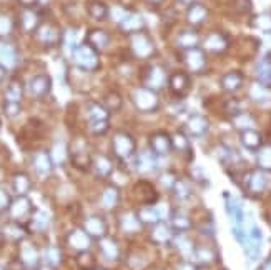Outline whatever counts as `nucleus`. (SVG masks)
Returning <instances> with one entry per match:
<instances>
[{"label":"nucleus","mask_w":271,"mask_h":270,"mask_svg":"<svg viewBox=\"0 0 271 270\" xmlns=\"http://www.w3.org/2000/svg\"><path fill=\"white\" fill-rule=\"evenodd\" d=\"M65 155H67L65 147L62 145V143H55L52 149V154H50V157H52V160L55 162V164H60V162L65 159Z\"/></svg>","instance_id":"a19ab883"},{"label":"nucleus","mask_w":271,"mask_h":270,"mask_svg":"<svg viewBox=\"0 0 271 270\" xmlns=\"http://www.w3.org/2000/svg\"><path fill=\"white\" fill-rule=\"evenodd\" d=\"M235 7H236V12H239V14H248V12L251 10V0H236Z\"/></svg>","instance_id":"de8ad7c7"},{"label":"nucleus","mask_w":271,"mask_h":270,"mask_svg":"<svg viewBox=\"0 0 271 270\" xmlns=\"http://www.w3.org/2000/svg\"><path fill=\"white\" fill-rule=\"evenodd\" d=\"M35 37L42 45L52 47L55 43H59L62 40V32L55 23H40L39 29L35 30Z\"/></svg>","instance_id":"0eeeda50"},{"label":"nucleus","mask_w":271,"mask_h":270,"mask_svg":"<svg viewBox=\"0 0 271 270\" xmlns=\"http://www.w3.org/2000/svg\"><path fill=\"white\" fill-rule=\"evenodd\" d=\"M52 164H53L52 157H50V154H47V152H39L34 157V167H35L37 174L42 175V177L50 174V170H52Z\"/></svg>","instance_id":"aec40b11"},{"label":"nucleus","mask_w":271,"mask_h":270,"mask_svg":"<svg viewBox=\"0 0 271 270\" xmlns=\"http://www.w3.org/2000/svg\"><path fill=\"white\" fill-rule=\"evenodd\" d=\"M29 90L37 99L45 97L47 93L52 90V79H50L47 73L35 75V77H32V80L29 82Z\"/></svg>","instance_id":"9d476101"},{"label":"nucleus","mask_w":271,"mask_h":270,"mask_svg":"<svg viewBox=\"0 0 271 270\" xmlns=\"http://www.w3.org/2000/svg\"><path fill=\"white\" fill-rule=\"evenodd\" d=\"M17 2L27 10H32V7H35V5L39 4V0H17Z\"/></svg>","instance_id":"603ef678"},{"label":"nucleus","mask_w":271,"mask_h":270,"mask_svg":"<svg viewBox=\"0 0 271 270\" xmlns=\"http://www.w3.org/2000/svg\"><path fill=\"white\" fill-rule=\"evenodd\" d=\"M10 210H12V215H14V217H23V215H27L29 210H30L29 200H27V199H18V200H15V202L10 205Z\"/></svg>","instance_id":"7c9ffc66"},{"label":"nucleus","mask_w":271,"mask_h":270,"mask_svg":"<svg viewBox=\"0 0 271 270\" xmlns=\"http://www.w3.org/2000/svg\"><path fill=\"white\" fill-rule=\"evenodd\" d=\"M5 75H7V68H5L4 65H0V82L5 79Z\"/></svg>","instance_id":"5fc2aeb1"},{"label":"nucleus","mask_w":271,"mask_h":270,"mask_svg":"<svg viewBox=\"0 0 271 270\" xmlns=\"http://www.w3.org/2000/svg\"><path fill=\"white\" fill-rule=\"evenodd\" d=\"M203 45H205L206 52L220 54V52H223L226 47H228V39H226V35L222 34V32H211L205 39Z\"/></svg>","instance_id":"f8f14e48"},{"label":"nucleus","mask_w":271,"mask_h":270,"mask_svg":"<svg viewBox=\"0 0 271 270\" xmlns=\"http://www.w3.org/2000/svg\"><path fill=\"white\" fill-rule=\"evenodd\" d=\"M130 48H131V54L138 59H148V57H152L155 52V45L152 39L145 32H137L131 35Z\"/></svg>","instance_id":"20e7f679"},{"label":"nucleus","mask_w":271,"mask_h":270,"mask_svg":"<svg viewBox=\"0 0 271 270\" xmlns=\"http://www.w3.org/2000/svg\"><path fill=\"white\" fill-rule=\"evenodd\" d=\"M239 139H241V143H243V147H247L250 150H258L261 147V135L258 134L256 130L253 129H247V130H243L241 132V135H239Z\"/></svg>","instance_id":"6ab92c4d"},{"label":"nucleus","mask_w":271,"mask_h":270,"mask_svg":"<svg viewBox=\"0 0 271 270\" xmlns=\"http://www.w3.org/2000/svg\"><path fill=\"white\" fill-rule=\"evenodd\" d=\"M263 270H271V262H266V263H264Z\"/></svg>","instance_id":"4d7b16f0"},{"label":"nucleus","mask_w":271,"mask_h":270,"mask_svg":"<svg viewBox=\"0 0 271 270\" xmlns=\"http://www.w3.org/2000/svg\"><path fill=\"white\" fill-rule=\"evenodd\" d=\"M62 42H64V45L68 48V50H73L77 48V30L75 29H68L65 30L64 34H62Z\"/></svg>","instance_id":"f704fd0d"},{"label":"nucleus","mask_w":271,"mask_h":270,"mask_svg":"<svg viewBox=\"0 0 271 270\" xmlns=\"http://www.w3.org/2000/svg\"><path fill=\"white\" fill-rule=\"evenodd\" d=\"M153 237L156 238L158 242H163V240H167L168 238V230L165 229V227H160V229H156L155 230V234H153Z\"/></svg>","instance_id":"09e8293b"},{"label":"nucleus","mask_w":271,"mask_h":270,"mask_svg":"<svg viewBox=\"0 0 271 270\" xmlns=\"http://www.w3.org/2000/svg\"><path fill=\"white\" fill-rule=\"evenodd\" d=\"M233 124H235L238 129L247 130V129H250V125H251V117L247 115V114H241V112H239L238 115H235V122H233Z\"/></svg>","instance_id":"37998d69"},{"label":"nucleus","mask_w":271,"mask_h":270,"mask_svg":"<svg viewBox=\"0 0 271 270\" xmlns=\"http://www.w3.org/2000/svg\"><path fill=\"white\" fill-rule=\"evenodd\" d=\"M181 270H195L192 265H183V267H181Z\"/></svg>","instance_id":"13d9d810"},{"label":"nucleus","mask_w":271,"mask_h":270,"mask_svg":"<svg viewBox=\"0 0 271 270\" xmlns=\"http://www.w3.org/2000/svg\"><path fill=\"white\" fill-rule=\"evenodd\" d=\"M12 29H14V23H12V18L9 15H4L0 14V35L5 37L12 32Z\"/></svg>","instance_id":"ea45409f"},{"label":"nucleus","mask_w":271,"mask_h":270,"mask_svg":"<svg viewBox=\"0 0 271 270\" xmlns=\"http://www.w3.org/2000/svg\"><path fill=\"white\" fill-rule=\"evenodd\" d=\"M183 65L188 68L190 72L200 73L203 72V68L206 67V57L205 52L200 48H188L186 52L183 54Z\"/></svg>","instance_id":"6e6552de"},{"label":"nucleus","mask_w":271,"mask_h":270,"mask_svg":"<svg viewBox=\"0 0 271 270\" xmlns=\"http://www.w3.org/2000/svg\"><path fill=\"white\" fill-rule=\"evenodd\" d=\"M14 188L18 193H25L30 188V179L25 174H17L14 177Z\"/></svg>","instance_id":"c9c22d12"},{"label":"nucleus","mask_w":271,"mask_h":270,"mask_svg":"<svg viewBox=\"0 0 271 270\" xmlns=\"http://www.w3.org/2000/svg\"><path fill=\"white\" fill-rule=\"evenodd\" d=\"M85 229L88 234H92V235H102L105 232V225L98 217H92L85 222Z\"/></svg>","instance_id":"473e14b6"},{"label":"nucleus","mask_w":271,"mask_h":270,"mask_svg":"<svg viewBox=\"0 0 271 270\" xmlns=\"http://www.w3.org/2000/svg\"><path fill=\"white\" fill-rule=\"evenodd\" d=\"M7 205H9V195L4 190H0V209H4Z\"/></svg>","instance_id":"864d4df0"},{"label":"nucleus","mask_w":271,"mask_h":270,"mask_svg":"<svg viewBox=\"0 0 271 270\" xmlns=\"http://www.w3.org/2000/svg\"><path fill=\"white\" fill-rule=\"evenodd\" d=\"M198 43V34L195 32V30L188 29V30H183L180 35H178V45L183 47V48H195Z\"/></svg>","instance_id":"cd10ccee"},{"label":"nucleus","mask_w":271,"mask_h":270,"mask_svg":"<svg viewBox=\"0 0 271 270\" xmlns=\"http://www.w3.org/2000/svg\"><path fill=\"white\" fill-rule=\"evenodd\" d=\"M117 199H118V193L115 188H106L105 193H103V204L106 207H112L117 204Z\"/></svg>","instance_id":"c03bdc74"},{"label":"nucleus","mask_w":271,"mask_h":270,"mask_svg":"<svg viewBox=\"0 0 271 270\" xmlns=\"http://www.w3.org/2000/svg\"><path fill=\"white\" fill-rule=\"evenodd\" d=\"M258 165L263 170H271V147H260L258 150Z\"/></svg>","instance_id":"2f4dec72"},{"label":"nucleus","mask_w":271,"mask_h":270,"mask_svg":"<svg viewBox=\"0 0 271 270\" xmlns=\"http://www.w3.org/2000/svg\"><path fill=\"white\" fill-rule=\"evenodd\" d=\"M150 145H152V150L155 154H168L170 147L173 145L172 143V137L165 132H158V134H153L152 139H150Z\"/></svg>","instance_id":"4468645a"},{"label":"nucleus","mask_w":271,"mask_h":270,"mask_svg":"<svg viewBox=\"0 0 271 270\" xmlns=\"http://www.w3.org/2000/svg\"><path fill=\"white\" fill-rule=\"evenodd\" d=\"M247 187L251 193H261L264 190V187H266V177L261 172H251L248 175Z\"/></svg>","instance_id":"5701e85b"},{"label":"nucleus","mask_w":271,"mask_h":270,"mask_svg":"<svg viewBox=\"0 0 271 270\" xmlns=\"http://www.w3.org/2000/svg\"><path fill=\"white\" fill-rule=\"evenodd\" d=\"M22 259L27 262V263H34L37 262V254H35V250L32 247H23L22 250Z\"/></svg>","instance_id":"49530a36"},{"label":"nucleus","mask_w":271,"mask_h":270,"mask_svg":"<svg viewBox=\"0 0 271 270\" xmlns=\"http://www.w3.org/2000/svg\"><path fill=\"white\" fill-rule=\"evenodd\" d=\"M85 112H87V120H88V129H90V132L97 135H102L103 132H106V129H109L110 112L106 110L105 105L98 102H88L85 105Z\"/></svg>","instance_id":"f257e3e1"},{"label":"nucleus","mask_w":271,"mask_h":270,"mask_svg":"<svg viewBox=\"0 0 271 270\" xmlns=\"http://www.w3.org/2000/svg\"><path fill=\"white\" fill-rule=\"evenodd\" d=\"M250 99L255 100V102H266V100L269 99V90L268 87H264L263 84H260L256 80V82H253L250 85Z\"/></svg>","instance_id":"393cba45"},{"label":"nucleus","mask_w":271,"mask_h":270,"mask_svg":"<svg viewBox=\"0 0 271 270\" xmlns=\"http://www.w3.org/2000/svg\"><path fill=\"white\" fill-rule=\"evenodd\" d=\"M140 79L143 80L145 87H147V89H150V90H158V89H161V87L168 82L165 68L158 67V65L145 67L143 72L140 73Z\"/></svg>","instance_id":"7ed1b4c3"},{"label":"nucleus","mask_w":271,"mask_h":270,"mask_svg":"<svg viewBox=\"0 0 271 270\" xmlns=\"http://www.w3.org/2000/svg\"><path fill=\"white\" fill-rule=\"evenodd\" d=\"M122 25V30L123 32H127V34H137V32H142V29H143V25H145V20H143V17L140 14H128L127 18L120 23Z\"/></svg>","instance_id":"dca6fc26"},{"label":"nucleus","mask_w":271,"mask_h":270,"mask_svg":"<svg viewBox=\"0 0 271 270\" xmlns=\"http://www.w3.org/2000/svg\"><path fill=\"white\" fill-rule=\"evenodd\" d=\"M172 143H173V147L178 149V150H188V149H190V142H188L186 135L181 134V132H176V134H173Z\"/></svg>","instance_id":"4c0bfd02"},{"label":"nucleus","mask_w":271,"mask_h":270,"mask_svg":"<svg viewBox=\"0 0 271 270\" xmlns=\"http://www.w3.org/2000/svg\"><path fill=\"white\" fill-rule=\"evenodd\" d=\"M100 247H102V250L105 252L106 257H110V259H117L118 249H117L115 243H113V240H102Z\"/></svg>","instance_id":"79ce46f5"},{"label":"nucleus","mask_w":271,"mask_h":270,"mask_svg":"<svg viewBox=\"0 0 271 270\" xmlns=\"http://www.w3.org/2000/svg\"><path fill=\"white\" fill-rule=\"evenodd\" d=\"M4 110L9 117H17L18 114H20V104L18 102H7L4 105Z\"/></svg>","instance_id":"a18cd8bd"},{"label":"nucleus","mask_w":271,"mask_h":270,"mask_svg":"<svg viewBox=\"0 0 271 270\" xmlns=\"http://www.w3.org/2000/svg\"><path fill=\"white\" fill-rule=\"evenodd\" d=\"M175 225H176L178 229L185 230V229L190 227V222H188V218H185V217H176V218H175Z\"/></svg>","instance_id":"3c124183"},{"label":"nucleus","mask_w":271,"mask_h":270,"mask_svg":"<svg viewBox=\"0 0 271 270\" xmlns=\"http://www.w3.org/2000/svg\"><path fill=\"white\" fill-rule=\"evenodd\" d=\"M180 2H181V4H192L193 0H180Z\"/></svg>","instance_id":"bf43d9fd"},{"label":"nucleus","mask_w":271,"mask_h":270,"mask_svg":"<svg viewBox=\"0 0 271 270\" xmlns=\"http://www.w3.org/2000/svg\"><path fill=\"white\" fill-rule=\"evenodd\" d=\"M148 4H155V5H158V4H161V0H147Z\"/></svg>","instance_id":"6e6d98bb"},{"label":"nucleus","mask_w":271,"mask_h":270,"mask_svg":"<svg viewBox=\"0 0 271 270\" xmlns=\"http://www.w3.org/2000/svg\"><path fill=\"white\" fill-rule=\"evenodd\" d=\"M261 232L258 230V227L250 229V232L247 234L243 240V246H245V252L250 257V259H258V255L261 252Z\"/></svg>","instance_id":"1a4fd4ad"},{"label":"nucleus","mask_w":271,"mask_h":270,"mask_svg":"<svg viewBox=\"0 0 271 270\" xmlns=\"http://www.w3.org/2000/svg\"><path fill=\"white\" fill-rule=\"evenodd\" d=\"M87 43H90V45L97 50H103L109 47L110 37L102 29H92L90 32L87 34Z\"/></svg>","instance_id":"2eb2a0df"},{"label":"nucleus","mask_w":271,"mask_h":270,"mask_svg":"<svg viewBox=\"0 0 271 270\" xmlns=\"http://www.w3.org/2000/svg\"><path fill=\"white\" fill-rule=\"evenodd\" d=\"M73 62L77 64L78 68L87 72H93L100 67V59H98V50L93 48L90 43H82L72 52Z\"/></svg>","instance_id":"f03ea898"},{"label":"nucleus","mask_w":271,"mask_h":270,"mask_svg":"<svg viewBox=\"0 0 271 270\" xmlns=\"http://www.w3.org/2000/svg\"><path fill=\"white\" fill-rule=\"evenodd\" d=\"M20 23H22V29L25 32H35L37 29H39L40 25V18L39 15L35 14L32 10H25L22 17H20Z\"/></svg>","instance_id":"b1692460"},{"label":"nucleus","mask_w":271,"mask_h":270,"mask_svg":"<svg viewBox=\"0 0 271 270\" xmlns=\"http://www.w3.org/2000/svg\"><path fill=\"white\" fill-rule=\"evenodd\" d=\"M87 12L93 20H98V22H102L109 17V7H106L102 0H90L87 5Z\"/></svg>","instance_id":"a211bd4d"},{"label":"nucleus","mask_w":271,"mask_h":270,"mask_svg":"<svg viewBox=\"0 0 271 270\" xmlns=\"http://www.w3.org/2000/svg\"><path fill=\"white\" fill-rule=\"evenodd\" d=\"M95 168L102 177H105V175H109L112 172V162L106 159V157L100 155L95 159Z\"/></svg>","instance_id":"e433bc0d"},{"label":"nucleus","mask_w":271,"mask_h":270,"mask_svg":"<svg viewBox=\"0 0 271 270\" xmlns=\"http://www.w3.org/2000/svg\"><path fill=\"white\" fill-rule=\"evenodd\" d=\"M220 84H222L223 90L235 92L243 84V73L241 72H228V73H225L222 77V80H220Z\"/></svg>","instance_id":"f3484780"},{"label":"nucleus","mask_w":271,"mask_h":270,"mask_svg":"<svg viewBox=\"0 0 271 270\" xmlns=\"http://www.w3.org/2000/svg\"><path fill=\"white\" fill-rule=\"evenodd\" d=\"M23 95V87L18 80H12L5 89V99L7 102H20V99Z\"/></svg>","instance_id":"bb28decb"},{"label":"nucleus","mask_w":271,"mask_h":270,"mask_svg":"<svg viewBox=\"0 0 271 270\" xmlns=\"http://www.w3.org/2000/svg\"><path fill=\"white\" fill-rule=\"evenodd\" d=\"M250 25L255 29H260L263 32H271V14H260L255 15L250 20Z\"/></svg>","instance_id":"c85d7f7f"},{"label":"nucleus","mask_w":271,"mask_h":270,"mask_svg":"<svg viewBox=\"0 0 271 270\" xmlns=\"http://www.w3.org/2000/svg\"><path fill=\"white\" fill-rule=\"evenodd\" d=\"M68 240H70V246L75 247V249H78V250H84L88 247V237L85 232H82V230H75L72 232V235L68 237Z\"/></svg>","instance_id":"c756f323"},{"label":"nucleus","mask_w":271,"mask_h":270,"mask_svg":"<svg viewBox=\"0 0 271 270\" xmlns=\"http://www.w3.org/2000/svg\"><path fill=\"white\" fill-rule=\"evenodd\" d=\"M256 77H258V82L263 84L264 87H269L271 85V55L268 57H264L260 64L256 67Z\"/></svg>","instance_id":"4be33fe9"},{"label":"nucleus","mask_w":271,"mask_h":270,"mask_svg":"<svg viewBox=\"0 0 271 270\" xmlns=\"http://www.w3.org/2000/svg\"><path fill=\"white\" fill-rule=\"evenodd\" d=\"M168 85L172 92L178 93V95H183L190 89V77L185 72H175L168 77Z\"/></svg>","instance_id":"ddd939ff"},{"label":"nucleus","mask_w":271,"mask_h":270,"mask_svg":"<svg viewBox=\"0 0 271 270\" xmlns=\"http://www.w3.org/2000/svg\"><path fill=\"white\" fill-rule=\"evenodd\" d=\"M17 62V52L7 43H0V65L14 67Z\"/></svg>","instance_id":"a878e982"},{"label":"nucleus","mask_w":271,"mask_h":270,"mask_svg":"<svg viewBox=\"0 0 271 270\" xmlns=\"http://www.w3.org/2000/svg\"><path fill=\"white\" fill-rule=\"evenodd\" d=\"M122 104H123V100L117 92H109L105 95V107H106V110H109V112L110 110H118L120 107H122Z\"/></svg>","instance_id":"72a5a7b5"},{"label":"nucleus","mask_w":271,"mask_h":270,"mask_svg":"<svg viewBox=\"0 0 271 270\" xmlns=\"http://www.w3.org/2000/svg\"><path fill=\"white\" fill-rule=\"evenodd\" d=\"M131 100H133V105L140 112H152L158 107V97H156L155 90H150L147 87L137 89L131 93Z\"/></svg>","instance_id":"39448f33"},{"label":"nucleus","mask_w":271,"mask_h":270,"mask_svg":"<svg viewBox=\"0 0 271 270\" xmlns=\"http://www.w3.org/2000/svg\"><path fill=\"white\" fill-rule=\"evenodd\" d=\"M185 129L193 137H203L208 129H210V122L203 115H192L185 124Z\"/></svg>","instance_id":"9b49d317"},{"label":"nucleus","mask_w":271,"mask_h":270,"mask_svg":"<svg viewBox=\"0 0 271 270\" xmlns=\"http://www.w3.org/2000/svg\"><path fill=\"white\" fill-rule=\"evenodd\" d=\"M140 217L145 222H153V220H156V212L155 210H143Z\"/></svg>","instance_id":"8fccbe9b"},{"label":"nucleus","mask_w":271,"mask_h":270,"mask_svg":"<svg viewBox=\"0 0 271 270\" xmlns=\"http://www.w3.org/2000/svg\"><path fill=\"white\" fill-rule=\"evenodd\" d=\"M112 147H113V154L118 159H128L135 150V140L131 139V135L127 134V132H117L113 135Z\"/></svg>","instance_id":"423d86ee"},{"label":"nucleus","mask_w":271,"mask_h":270,"mask_svg":"<svg viewBox=\"0 0 271 270\" xmlns=\"http://www.w3.org/2000/svg\"><path fill=\"white\" fill-rule=\"evenodd\" d=\"M138 165H140L142 170H148V168H152L155 165V159L152 152H142V155L138 157Z\"/></svg>","instance_id":"58836bf2"},{"label":"nucleus","mask_w":271,"mask_h":270,"mask_svg":"<svg viewBox=\"0 0 271 270\" xmlns=\"http://www.w3.org/2000/svg\"><path fill=\"white\" fill-rule=\"evenodd\" d=\"M206 17H208V10L205 5H201V4H192L190 9L186 12V18L192 25L203 23L206 20Z\"/></svg>","instance_id":"412c9836"}]
</instances>
